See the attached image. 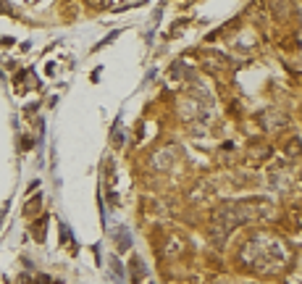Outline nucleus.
Here are the masks:
<instances>
[{"mask_svg":"<svg viewBox=\"0 0 302 284\" xmlns=\"http://www.w3.org/2000/svg\"><path fill=\"white\" fill-rule=\"evenodd\" d=\"M203 66L210 71V74L224 77V71L231 69V63L226 61V56H205V58H203Z\"/></svg>","mask_w":302,"mask_h":284,"instance_id":"7ed1b4c3","label":"nucleus"},{"mask_svg":"<svg viewBox=\"0 0 302 284\" xmlns=\"http://www.w3.org/2000/svg\"><path fill=\"white\" fill-rule=\"evenodd\" d=\"M87 3L92 5V8H97V11H103V8L111 5V0H87Z\"/></svg>","mask_w":302,"mask_h":284,"instance_id":"6e6552de","label":"nucleus"},{"mask_svg":"<svg viewBox=\"0 0 302 284\" xmlns=\"http://www.w3.org/2000/svg\"><path fill=\"white\" fill-rule=\"evenodd\" d=\"M129 269H132V284H140V282H142L145 277H148V269H145V263H142L140 258H137V255L132 258Z\"/></svg>","mask_w":302,"mask_h":284,"instance_id":"39448f33","label":"nucleus"},{"mask_svg":"<svg viewBox=\"0 0 302 284\" xmlns=\"http://www.w3.org/2000/svg\"><path fill=\"white\" fill-rule=\"evenodd\" d=\"M111 269H113V277H116V279L124 277V269H121V263H118L116 255H111Z\"/></svg>","mask_w":302,"mask_h":284,"instance_id":"0eeeda50","label":"nucleus"},{"mask_svg":"<svg viewBox=\"0 0 302 284\" xmlns=\"http://www.w3.org/2000/svg\"><path fill=\"white\" fill-rule=\"evenodd\" d=\"M273 213V203L265 197H250L239 200V203H224L213 210L210 216V240L216 247H224L228 234L234 232L242 221H255V218H265Z\"/></svg>","mask_w":302,"mask_h":284,"instance_id":"f257e3e1","label":"nucleus"},{"mask_svg":"<svg viewBox=\"0 0 302 284\" xmlns=\"http://www.w3.org/2000/svg\"><path fill=\"white\" fill-rule=\"evenodd\" d=\"M61 242L66 245V247L71 245V232H69V226H61Z\"/></svg>","mask_w":302,"mask_h":284,"instance_id":"1a4fd4ad","label":"nucleus"},{"mask_svg":"<svg viewBox=\"0 0 302 284\" xmlns=\"http://www.w3.org/2000/svg\"><path fill=\"white\" fill-rule=\"evenodd\" d=\"M45 224H48V218H40V221H37V240L40 242L45 240Z\"/></svg>","mask_w":302,"mask_h":284,"instance_id":"9d476101","label":"nucleus"},{"mask_svg":"<svg viewBox=\"0 0 302 284\" xmlns=\"http://www.w3.org/2000/svg\"><path fill=\"white\" fill-rule=\"evenodd\" d=\"M271 155V145H250V148H247V161L252 163V166H258V163H263L265 158H268Z\"/></svg>","mask_w":302,"mask_h":284,"instance_id":"20e7f679","label":"nucleus"},{"mask_svg":"<svg viewBox=\"0 0 302 284\" xmlns=\"http://www.w3.org/2000/svg\"><path fill=\"white\" fill-rule=\"evenodd\" d=\"M242 261L250 266L252 271L260 274H279L284 266L289 263V250L287 242L279 240L271 232H258L242 245Z\"/></svg>","mask_w":302,"mask_h":284,"instance_id":"f03ea898","label":"nucleus"},{"mask_svg":"<svg viewBox=\"0 0 302 284\" xmlns=\"http://www.w3.org/2000/svg\"><path fill=\"white\" fill-rule=\"evenodd\" d=\"M113 240L118 245V253H124V250H129L132 247V240H129V232H126V226H118V232L113 234Z\"/></svg>","mask_w":302,"mask_h":284,"instance_id":"423d86ee","label":"nucleus"}]
</instances>
